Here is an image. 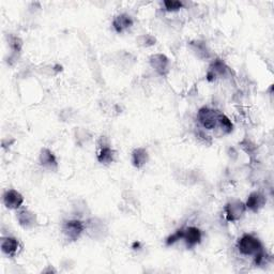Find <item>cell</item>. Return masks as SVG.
Here are the masks:
<instances>
[{"mask_svg":"<svg viewBox=\"0 0 274 274\" xmlns=\"http://www.w3.org/2000/svg\"><path fill=\"white\" fill-rule=\"evenodd\" d=\"M217 128L221 130V132H222L223 135H225V134H229V133L233 132L234 124L231 123L230 119L227 117L226 115H224L223 113H220Z\"/></svg>","mask_w":274,"mask_h":274,"instance_id":"obj_17","label":"cell"},{"mask_svg":"<svg viewBox=\"0 0 274 274\" xmlns=\"http://www.w3.org/2000/svg\"><path fill=\"white\" fill-rule=\"evenodd\" d=\"M86 230L94 239H104L107 235V226L98 217H92L85 222Z\"/></svg>","mask_w":274,"mask_h":274,"instance_id":"obj_6","label":"cell"},{"mask_svg":"<svg viewBox=\"0 0 274 274\" xmlns=\"http://www.w3.org/2000/svg\"><path fill=\"white\" fill-rule=\"evenodd\" d=\"M179 240H181V229L176 230L174 234H172L170 237L166 239V245L171 246V245L175 244L176 242H178Z\"/></svg>","mask_w":274,"mask_h":274,"instance_id":"obj_22","label":"cell"},{"mask_svg":"<svg viewBox=\"0 0 274 274\" xmlns=\"http://www.w3.org/2000/svg\"><path fill=\"white\" fill-rule=\"evenodd\" d=\"M228 67L225 65V62L221 59H216L209 67L207 72V79L209 81H213L217 77H223L226 75Z\"/></svg>","mask_w":274,"mask_h":274,"instance_id":"obj_10","label":"cell"},{"mask_svg":"<svg viewBox=\"0 0 274 274\" xmlns=\"http://www.w3.org/2000/svg\"><path fill=\"white\" fill-rule=\"evenodd\" d=\"M246 207L243 202H241L239 199L231 200V202L227 203L224 207V213L225 218L227 222L234 223L239 221L240 218L243 217V215L246 212Z\"/></svg>","mask_w":274,"mask_h":274,"instance_id":"obj_3","label":"cell"},{"mask_svg":"<svg viewBox=\"0 0 274 274\" xmlns=\"http://www.w3.org/2000/svg\"><path fill=\"white\" fill-rule=\"evenodd\" d=\"M191 46H192L193 50L196 52L198 57H200V58H208L209 51H208L207 46H206V44L204 43V42H200V41L193 42V43H191Z\"/></svg>","mask_w":274,"mask_h":274,"instance_id":"obj_18","label":"cell"},{"mask_svg":"<svg viewBox=\"0 0 274 274\" xmlns=\"http://www.w3.org/2000/svg\"><path fill=\"white\" fill-rule=\"evenodd\" d=\"M16 220L18 224L24 229H31L37 226V215L35 212L25 208H19L16 212Z\"/></svg>","mask_w":274,"mask_h":274,"instance_id":"obj_8","label":"cell"},{"mask_svg":"<svg viewBox=\"0 0 274 274\" xmlns=\"http://www.w3.org/2000/svg\"><path fill=\"white\" fill-rule=\"evenodd\" d=\"M181 229V240H183L187 249H193L203 240V233L198 227L187 226Z\"/></svg>","mask_w":274,"mask_h":274,"instance_id":"obj_5","label":"cell"},{"mask_svg":"<svg viewBox=\"0 0 274 274\" xmlns=\"http://www.w3.org/2000/svg\"><path fill=\"white\" fill-rule=\"evenodd\" d=\"M237 249L244 256H255L265 250L261 241L251 234H244L237 242Z\"/></svg>","mask_w":274,"mask_h":274,"instance_id":"obj_1","label":"cell"},{"mask_svg":"<svg viewBox=\"0 0 274 274\" xmlns=\"http://www.w3.org/2000/svg\"><path fill=\"white\" fill-rule=\"evenodd\" d=\"M163 6L167 12H177L184 7L183 3L178 2V0H165L163 2Z\"/></svg>","mask_w":274,"mask_h":274,"instance_id":"obj_19","label":"cell"},{"mask_svg":"<svg viewBox=\"0 0 274 274\" xmlns=\"http://www.w3.org/2000/svg\"><path fill=\"white\" fill-rule=\"evenodd\" d=\"M266 203H267V199L265 195L260 192H253L249 195L246 202L244 204H245L246 209L251 210L252 212L256 213L260 209L265 207Z\"/></svg>","mask_w":274,"mask_h":274,"instance_id":"obj_13","label":"cell"},{"mask_svg":"<svg viewBox=\"0 0 274 274\" xmlns=\"http://www.w3.org/2000/svg\"><path fill=\"white\" fill-rule=\"evenodd\" d=\"M97 159L99 163L104 165H109L114 162L115 159V151L111 148L108 145H102L100 147V150L98 152Z\"/></svg>","mask_w":274,"mask_h":274,"instance_id":"obj_16","label":"cell"},{"mask_svg":"<svg viewBox=\"0 0 274 274\" xmlns=\"http://www.w3.org/2000/svg\"><path fill=\"white\" fill-rule=\"evenodd\" d=\"M9 45L11 47L13 54H19L20 50H22V46H23V42L18 37L16 36H10L9 38Z\"/></svg>","mask_w":274,"mask_h":274,"instance_id":"obj_20","label":"cell"},{"mask_svg":"<svg viewBox=\"0 0 274 274\" xmlns=\"http://www.w3.org/2000/svg\"><path fill=\"white\" fill-rule=\"evenodd\" d=\"M4 204L10 210H18L24 204V197L16 189H8L4 194Z\"/></svg>","mask_w":274,"mask_h":274,"instance_id":"obj_9","label":"cell"},{"mask_svg":"<svg viewBox=\"0 0 274 274\" xmlns=\"http://www.w3.org/2000/svg\"><path fill=\"white\" fill-rule=\"evenodd\" d=\"M137 43H139L141 46H144V47H150V46H153L155 44V38L152 37L151 35H143V36H140L139 38L136 39Z\"/></svg>","mask_w":274,"mask_h":274,"instance_id":"obj_21","label":"cell"},{"mask_svg":"<svg viewBox=\"0 0 274 274\" xmlns=\"http://www.w3.org/2000/svg\"><path fill=\"white\" fill-rule=\"evenodd\" d=\"M134 25V19L131 15L121 13L116 15L113 19V28L117 34H122L125 30L130 29Z\"/></svg>","mask_w":274,"mask_h":274,"instance_id":"obj_12","label":"cell"},{"mask_svg":"<svg viewBox=\"0 0 274 274\" xmlns=\"http://www.w3.org/2000/svg\"><path fill=\"white\" fill-rule=\"evenodd\" d=\"M85 230V222L80 220H69L62 225V233L71 241L78 240Z\"/></svg>","mask_w":274,"mask_h":274,"instance_id":"obj_4","label":"cell"},{"mask_svg":"<svg viewBox=\"0 0 274 274\" xmlns=\"http://www.w3.org/2000/svg\"><path fill=\"white\" fill-rule=\"evenodd\" d=\"M0 248H2L4 254L9 257H14L17 254V251L19 250V242L14 237H3Z\"/></svg>","mask_w":274,"mask_h":274,"instance_id":"obj_14","label":"cell"},{"mask_svg":"<svg viewBox=\"0 0 274 274\" xmlns=\"http://www.w3.org/2000/svg\"><path fill=\"white\" fill-rule=\"evenodd\" d=\"M149 161V154L145 148H136L132 152V164L136 168L144 167Z\"/></svg>","mask_w":274,"mask_h":274,"instance_id":"obj_15","label":"cell"},{"mask_svg":"<svg viewBox=\"0 0 274 274\" xmlns=\"http://www.w3.org/2000/svg\"><path fill=\"white\" fill-rule=\"evenodd\" d=\"M140 245H141L140 242H134V244H133V249H134V250H136V248H140Z\"/></svg>","mask_w":274,"mask_h":274,"instance_id":"obj_23","label":"cell"},{"mask_svg":"<svg viewBox=\"0 0 274 274\" xmlns=\"http://www.w3.org/2000/svg\"><path fill=\"white\" fill-rule=\"evenodd\" d=\"M221 112L204 106L197 113V121L203 126L204 129L211 131L217 128L218 123V115Z\"/></svg>","mask_w":274,"mask_h":274,"instance_id":"obj_2","label":"cell"},{"mask_svg":"<svg viewBox=\"0 0 274 274\" xmlns=\"http://www.w3.org/2000/svg\"><path fill=\"white\" fill-rule=\"evenodd\" d=\"M40 165L43 166L48 171H56L58 167L57 157L51 150L48 148H42L39 155Z\"/></svg>","mask_w":274,"mask_h":274,"instance_id":"obj_11","label":"cell"},{"mask_svg":"<svg viewBox=\"0 0 274 274\" xmlns=\"http://www.w3.org/2000/svg\"><path fill=\"white\" fill-rule=\"evenodd\" d=\"M151 68L161 76H166L170 72V59L163 54H154L149 58Z\"/></svg>","mask_w":274,"mask_h":274,"instance_id":"obj_7","label":"cell"}]
</instances>
